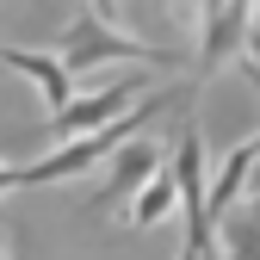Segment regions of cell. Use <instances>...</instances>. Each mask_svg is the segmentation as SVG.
Masks as SVG:
<instances>
[{
	"label": "cell",
	"mask_w": 260,
	"mask_h": 260,
	"mask_svg": "<svg viewBox=\"0 0 260 260\" xmlns=\"http://www.w3.org/2000/svg\"><path fill=\"white\" fill-rule=\"evenodd\" d=\"M174 205H180V186H174V168H161V174H155V180H149V186L137 192V205L124 211V223H130V230H155V223L168 217Z\"/></svg>",
	"instance_id": "cell-8"
},
{
	"label": "cell",
	"mask_w": 260,
	"mask_h": 260,
	"mask_svg": "<svg viewBox=\"0 0 260 260\" xmlns=\"http://www.w3.org/2000/svg\"><path fill=\"white\" fill-rule=\"evenodd\" d=\"M7 192H19V168H13V161H0V199H7Z\"/></svg>",
	"instance_id": "cell-11"
},
{
	"label": "cell",
	"mask_w": 260,
	"mask_h": 260,
	"mask_svg": "<svg viewBox=\"0 0 260 260\" xmlns=\"http://www.w3.org/2000/svg\"><path fill=\"white\" fill-rule=\"evenodd\" d=\"M0 62H7L13 75H25L31 87H38V100L50 106V112H62L75 100V81L62 75V62L56 56H44V50H13V44H0Z\"/></svg>",
	"instance_id": "cell-7"
},
{
	"label": "cell",
	"mask_w": 260,
	"mask_h": 260,
	"mask_svg": "<svg viewBox=\"0 0 260 260\" xmlns=\"http://www.w3.org/2000/svg\"><path fill=\"white\" fill-rule=\"evenodd\" d=\"M87 13L100 19V25H112V31H118V0H87Z\"/></svg>",
	"instance_id": "cell-9"
},
{
	"label": "cell",
	"mask_w": 260,
	"mask_h": 260,
	"mask_svg": "<svg viewBox=\"0 0 260 260\" xmlns=\"http://www.w3.org/2000/svg\"><path fill=\"white\" fill-rule=\"evenodd\" d=\"M254 161H260V130H254L248 143H236V155L223 161L217 174H205V230H211V236H217V223H223V217H230V211L242 205ZM211 248H217V242H211Z\"/></svg>",
	"instance_id": "cell-6"
},
{
	"label": "cell",
	"mask_w": 260,
	"mask_h": 260,
	"mask_svg": "<svg viewBox=\"0 0 260 260\" xmlns=\"http://www.w3.org/2000/svg\"><path fill=\"white\" fill-rule=\"evenodd\" d=\"M242 75H248V81H254V87H260V75H254V69H242Z\"/></svg>",
	"instance_id": "cell-14"
},
{
	"label": "cell",
	"mask_w": 260,
	"mask_h": 260,
	"mask_svg": "<svg viewBox=\"0 0 260 260\" xmlns=\"http://www.w3.org/2000/svg\"><path fill=\"white\" fill-rule=\"evenodd\" d=\"M205 38H199V81H211L230 56H242L248 44V0H199Z\"/></svg>",
	"instance_id": "cell-4"
},
{
	"label": "cell",
	"mask_w": 260,
	"mask_h": 260,
	"mask_svg": "<svg viewBox=\"0 0 260 260\" xmlns=\"http://www.w3.org/2000/svg\"><path fill=\"white\" fill-rule=\"evenodd\" d=\"M161 168H168V161H161V149L137 137L130 149H118V155H112V168H106V180H100V186H93L87 211H112L118 199H137V192H143V186H149Z\"/></svg>",
	"instance_id": "cell-5"
},
{
	"label": "cell",
	"mask_w": 260,
	"mask_h": 260,
	"mask_svg": "<svg viewBox=\"0 0 260 260\" xmlns=\"http://www.w3.org/2000/svg\"><path fill=\"white\" fill-rule=\"evenodd\" d=\"M236 62H242V69H254V75H260V38H254V31H248V44H242V56H236Z\"/></svg>",
	"instance_id": "cell-10"
},
{
	"label": "cell",
	"mask_w": 260,
	"mask_h": 260,
	"mask_svg": "<svg viewBox=\"0 0 260 260\" xmlns=\"http://www.w3.org/2000/svg\"><path fill=\"white\" fill-rule=\"evenodd\" d=\"M168 100H180V93H143V100L124 118H112L106 130H87V137H75V143H56L50 155H38V161L19 168V186H56V180H75L87 168H100L106 155H118V143H137V130L168 112Z\"/></svg>",
	"instance_id": "cell-1"
},
{
	"label": "cell",
	"mask_w": 260,
	"mask_h": 260,
	"mask_svg": "<svg viewBox=\"0 0 260 260\" xmlns=\"http://www.w3.org/2000/svg\"><path fill=\"white\" fill-rule=\"evenodd\" d=\"M248 31L260 38V0H248Z\"/></svg>",
	"instance_id": "cell-12"
},
{
	"label": "cell",
	"mask_w": 260,
	"mask_h": 260,
	"mask_svg": "<svg viewBox=\"0 0 260 260\" xmlns=\"http://www.w3.org/2000/svg\"><path fill=\"white\" fill-rule=\"evenodd\" d=\"M0 260H7V223H0Z\"/></svg>",
	"instance_id": "cell-13"
},
{
	"label": "cell",
	"mask_w": 260,
	"mask_h": 260,
	"mask_svg": "<svg viewBox=\"0 0 260 260\" xmlns=\"http://www.w3.org/2000/svg\"><path fill=\"white\" fill-rule=\"evenodd\" d=\"M143 75H124V81H112V87H100V93H81V100H69L62 112H50V137L56 143H75V137H87V130H106L112 118H124L130 106L143 100Z\"/></svg>",
	"instance_id": "cell-3"
},
{
	"label": "cell",
	"mask_w": 260,
	"mask_h": 260,
	"mask_svg": "<svg viewBox=\"0 0 260 260\" xmlns=\"http://www.w3.org/2000/svg\"><path fill=\"white\" fill-rule=\"evenodd\" d=\"M56 62H62V75H87V69H100V62H149V69H180V50H155V44H137V38H124V31L100 25L93 13H81L69 31L56 38Z\"/></svg>",
	"instance_id": "cell-2"
}]
</instances>
